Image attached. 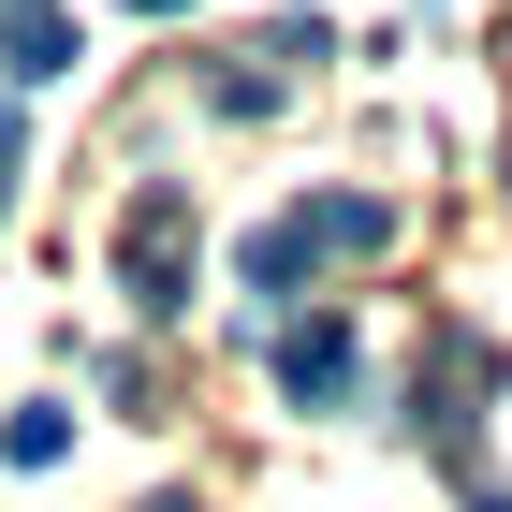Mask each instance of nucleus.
<instances>
[{
  "label": "nucleus",
  "mask_w": 512,
  "mask_h": 512,
  "mask_svg": "<svg viewBox=\"0 0 512 512\" xmlns=\"http://www.w3.org/2000/svg\"><path fill=\"white\" fill-rule=\"evenodd\" d=\"M132 15H191V0H132Z\"/></svg>",
  "instance_id": "423d86ee"
},
{
  "label": "nucleus",
  "mask_w": 512,
  "mask_h": 512,
  "mask_svg": "<svg viewBox=\"0 0 512 512\" xmlns=\"http://www.w3.org/2000/svg\"><path fill=\"white\" fill-rule=\"evenodd\" d=\"M59 454H74L59 410H15V425H0V469H59Z\"/></svg>",
  "instance_id": "20e7f679"
},
{
  "label": "nucleus",
  "mask_w": 512,
  "mask_h": 512,
  "mask_svg": "<svg viewBox=\"0 0 512 512\" xmlns=\"http://www.w3.org/2000/svg\"><path fill=\"white\" fill-rule=\"evenodd\" d=\"M147 512H191V498H147Z\"/></svg>",
  "instance_id": "0eeeda50"
},
{
  "label": "nucleus",
  "mask_w": 512,
  "mask_h": 512,
  "mask_svg": "<svg viewBox=\"0 0 512 512\" xmlns=\"http://www.w3.org/2000/svg\"><path fill=\"white\" fill-rule=\"evenodd\" d=\"M278 395H293V410H337V395H352V322L337 308L278 322Z\"/></svg>",
  "instance_id": "7ed1b4c3"
},
{
  "label": "nucleus",
  "mask_w": 512,
  "mask_h": 512,
  "mask_svg": "<svg viewBox=\"0 0 512 512\" xmlns=\"http://www.w3.org/2000/svg\"><path fill=\"white\" fill-rule=\"evenodd\" d=\"M118 293H132L147 322L191 308V191H132V220H118Z\"/></svg>",
  "instance_id": "f03ea898"
},
{
  "label": "nucleus",
  "mask_w": 512,
  "mask_h": 512,
  "mask_svg": "<svg viewBox=\"0 0 512 512\" xmlns=\"http://www.w3.org/2000/svg\"><path fill=\"white\" fill-rule=\"evenodd\" d=\"M381 235H395L381 191H322V205H293V220H264V235H249V278H264V293H293L308 264H366Z\"/></svg>",
  "instance_id": "f257e3e1"
},
{
  "label": "nucleus",
  "mask_w": 512,
  "mask_h": 512,
  "mask_svg": "<svg viewBox=\"0 0 512 512\" xmlns=\"http://www.w3.org/2000/svg\"><path fill=\"white\" fill-rule=\"evenodd\" d=\"M15 161H30V132H15V118H0V205H15Z\"/></svg>",
  "instance_id": "39448f33"
}]
</instances>
